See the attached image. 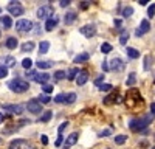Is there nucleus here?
Instances as JSON below:
<instances>
[{
	"mask_svg": "<svg viewBox=\"0 0 155 149\" xmlns=\"http://www.w3.org/2000/svg\"><path fill=\"white\" fill-rule=\"evenodd\" d=\"M126 140H127V137H126V135H116L113 141H115L116 144H124Z\"/></svg>",
	"mask_w": 155,
	"mask_h": 149,
	"instance_id": "c85d7f7f",
	"label": "nucleus"
},
{
	"mask_svg": "<svg viewBox=\"0 0 155 149\" xmlns=\"http://www.w3.org/2000/svg\"><path fill=\"white\" fill-rule=\"evenodd\" d=\"M65 149H68V147H65Z\"/></svg>",
	"mask_w": 155,
	"mask_h": 149,
	"instance_id": "e2e57ef3",
	"label": "nucleus"
},
{
	"mask_svg": "<svg viewBox=\"0 0 155 149\" xmlns=\"http://www.w3.org/2000/svg\"><path fill=\"white\" fill-rule=\"evenodd\" d=\"M65 99H67V95H65V93H59V95L54 96V103H58V104H64V103H65Z\"/></svg>",
	"mask_w": 155,
	"mask_h": 149,
	"instance_id": "b1692460",
	"label": "nucleus"
},
{
	"mask_svg": "<svg viewBox=\"0 0 155 149\" xmlns=\"http://www.w3.org/2000/svg\"><path fill=\"white\" fill-rule=\"evenodd\" d=\"M50 101H51V99H50L48 95H39V103H41V104H48Z\"/></svg>",
	"mask_w": 155,
	"mask_h": 149,
	"instance_id": "f704fd0d",
	"label": "nucleus"
},
{
	"mask_svg": "<svg viewBox=\"0 0 155 149\" xmlns=\"http://www.w3.org/2000/svg\"><path fill=\"white\" fill-rule=\"evenodd\" d=\"M0 34H2V31H0Z\"/></svg>",
	"mask_w": 155,
	"mask_h": 149,
	"instance_id": "680f3d73",
	"label": "nucleus"
},
{
	"mask_svg": "<svg viewBox=\"0 0 155 149\" xmlns=\"http://www.w3.org/2000/svg\"><path fill=\"white\" fill-rule=\"evenodd\" d=\"M0 23L3 25V28H11L12 27V20L9 16H2L0 17Z\"/></svg>",
	"mask_w": 155,
	"mask_h": 149,
	"instance_id": "a211bd4d",
	"label": "nucleus"
},
{
	"mask_svg": "<svg viewBox=\"0 0 155 149\" xmlns=\"http://www.w3.org/2000/svg\"><path fill=\"white\" fill-rule=\"evenodd\" d=\"M0 12H2V8H0Z\"/></svg>",
	"mask_w": 155,
	"mask_h": 149,
	"instance_id": "bf43d9fd",
	"label": "nucleus"
},
{
	"mask_svg": "<svg viewBox=\"0 0 155 149\" xmlns=\"http://www.w3.org/2000/svg\"><path fill=\"white\" fill-rule=\"evenodd\" d=\"M76 101V93H68L67 99H65V104H73Z\"/></svg>",
	"mask_w": 155,
	"mask_h": 149,
	"instance_id": "c9c22d12",
	"label": "nucleus"
},
{
	"mask_svg": "<svg viewBox=\"0 0 155 149\" xmlns=\"http://www.w3.org/2000/svg\"><path fill=\"white\" fill-rule=\"evenodd\" d=\"M78 138H79L78 132H73V134H70V135L67 137L65 144H67V146H73V144H76V143H78Z\"/></svg>",
	"mask_w": 155,
	"mask_h": 149,
	"instance_id": "2eb2a0df",
	"label": "nucleus"
},
{
	"mask_svg": "<svg viewBox=\"0 0 155 149\" xmlns=\"http://www.w3.org/2000/svg\"><path fill=\"white\" fill-rule=\"evenodd\" d=\"M53 90H54V87L51 85V84H45V85H44V92H45L47 95H48V93H51Z\"/></svg>",
	"mask_w": 155,
	"mask_h": 149,
	"instance_id": "79ce46f5",
	"label": "nucleus"
},
{
	"mask_svg": "<svg viewBox=\"0 0 155 149\" xmlns=\"http://www.w3.org/2000/svg\"><path fill=\"white\" fill-rule=\"evenodd\" d=\"M102 70H104V71H109V70H110V67H109V62H107V61L102 62Z\"/></svg>",
	"mask_w": 155,
	"mask_h": 149,
	"instance_id": "09e8293b",
	"label": "nucleus"
},
{
	"mask_svg": "<svg viewBox=\"0 0 155 149\" xmlns=\"http://www.w3.org/2000/svg\"><path fill=\"white\" fill-rule=\"evenodd\" d=\"M132 14H134V8L132 6H126L123 9V16L124 17H129V16H132Z\"/></svg>",
	"mask_w": 155,
	"mask_h": 149,
	"instance_id": "72a5a7b5",
	"label": "nucleus"
},
{
	"mask_svg": "<svg viewBox=\"0 0 155 149\" xmlns=\"http://www.w3.org/2000/svg\"><path fill=\"white\" fill-rule=\"evenodd\" d=\"M71 2H70V0H61V2H59V5L62 6V8H65V6H68Z\"/></svg>",
	"mask_w": 155,
	"mask_h": 149,
	"instance_id": "de8ad7c7",
	"label": "nucleus"
},
{
	"mask_svg": "<svg viewBox=\"0 0 155 149\" xmlns=\"http://www.w3.org/2000/svg\"><path fill=\"white\" fill-rule=\"evenodd\" d=\"M112 89H113L112 84H102V85L99 87V90H101V92H110Z\"/></svg>",
	"mask_w": 155,
	"mask_h": 149,
	"instance_id": "ea45409f",
	"label": "nucleus"
},
{
	"mask_svg": "<svg viewBox=\"0 0 155 149\" xmlns=\"http://www.w3.org/2000/svg\"><path fill=\"white\" fill-rule=\"evenodd\" d=\"M150 114H152V115L155 117V101H153V103L150 104Z\"/></svg>",
	"mask_w": 155,
	"mask_h": 149,
	"instance_id": "864d4df0",
	"label": "nucleus"
},
{
	"mask_svg": "<svg viewBox=\"0 0 155 149\" xmlns=\"http://www.w3.org/2000/svg\"><path fill=\"white\" fill-rule=\"evenodd\" d=\"M20 144H22V140H12L9 144V149H20Z\"/></svg>",
	"mask_w": 155,
	"mask_h": 149,
	"instance_id": "e433bc0d",
	"label": "nucleus"
},
{
	"mask_svg": "<svg viewBox=\"0 0 155 149\" xmlns=\"http://www.w3.org/2000/svg\"><path fill=\"white\" fill-rule=\"evenodd\" d=\"M153 137H155V135H153Z\"/></svg>",
	"mask_w": 155,
	"mask_h": 149,
	"instance_id": "0e129e2a",
	"label": "nucleus"
},
{
	"mask_svg": "<svg viewBox=\"0 0 155 149\" xmlns=\"http://www.w3.org/2000/svg\"><path fill=\"white\" fill-rule=\"evenodd\" d=\"M115 25H116V27H121V20L116 19V20H115Z\"/></svg>",
	"mask_w": 155,
	"mask_h": 149,
	"instance_id": "6e6d98bb",
	"label": "nucleus"
},
{
	"mask_svg": "<svg viewBox=\"0 0 155 149\" xmlns=\"http://www.w3.org/2000/svg\"><path fill=\"white\" fill-rule=\"evenodd\" d=\"M17 45H19V42H17L16 37H8V39H6V47H8L9 50H14Z\"/></svg>",
	"mask_w": 155,
	"mask_h": 149,
	"instance_id": "412c9836",
	"label": "nucleus"
},
{
	"mask_svg": "<svg viewBox=\"0 0 155 149\" xmlns=\"http://www.w3.org/2000/svg\"><path fill=\"white\" fill-rule=\"evenodd\" d=\"M41 140H42V144H48V137L47 135H42Z\"/></svg>",
	"mask_w": 155,
	"mask_h": 149,
	"instance_id": "3c124183",
	"label": "nucleus"
},
{
	"mask_svg": "<svg viewBox=\"0 0 155 149\" xmlns=\"http://www.w3.org/2000/svg\"><path fill=\"white\" fill-rule=\"evenodd\" d=\"M87 81H88V73L87 71H79V74H78V78H76L78 85H84Z\"/></svg>",
	"mask_w": 155,
	"mask_h": 149,
	"instance_id": "4468645a",
	"label": "nucleus"
},
{
	"mask_svg": "<svg viewBox=\"0 0 155 149\" xmlns=\"http://www.w3.org/2000/svg\"><path fill=\"white\" fill-rule=\"evenodd\" d=\"M54 78H56L58 81L64 79V78H65V71H64V70H58V71H54Z\"/></svg>",
	"mask_w": 155,
	"mask_h": 149,
	"instance_id": "58836bf2",
	"label": "nucleus"
},
{
	"mask_svg": "<svg viewBox=\"0 0 155 149\" xmlns=\"http://www.w3.org/2000/svg\"><path fill=\"white\" fill-rule=\"evenodd\" d=\"M153 118H155V117H153L152 114H149V115H146V117H141V118H132L130 121H129V127H130L134 132L144 131L149 124H150V121H152Z\"/></svg>",
	"mask_w": 155,
	"mask_h": 149,
	"instance_id": "f257e3e1",
	"label": "nucleus"
},
{
	"mask_svg": "<svg viewBox=\"0 0 155 149\" xmlns=\"http://www.w3.org/2000/svg\"><path fill=\"white\" fill-rule=\"evenodd\" d=\"M22 67L27 68V70H30V68L33 67V61H31L30 58H25V59L22 61Z\"/></svg>",
	"mask_w": 155,
	"mask_h": 149,
	"instance_id": "cd10ccee",
	"label": "nucleus"
},
{
	"mask_svg": "<svg viewBox=\"0 0 155 149\" xmlns=\"http://www.w3.org/2000/svg\"><path fill=\"white\" fill-rule=\"evenodd\" d=\"M112 134V129H106V131H102L101 134H99V137H109Z\"/></svg>",
	"mask_w": 155,
	"mask_h": 149,
	"instance_id": "49530a36",
	"label": "nucleus"
},
{
	"mask_svg": "<svg viewBox=\"0 0 155 149\" xmlns=\"http://www.w3.org/2000/svg\"><path fill=\"white\" fill-rule=\"evenodd\" d=\"M150 64H152V56L150 55H146L144 56V70H149L150 68Z\"/></svg>",
	"mask_w": 155,
	"mask_h": 149,
	"instance_id": "473e14b6",
	"label": "nucleus"
},
{
	"mask_svg": "<svg viewBox=\"0 0 155 149\" xmlns=\"http://www.w3.org/2000/svg\"><path fill=\"white\" fill-rule=\"evenodd\" d=\"M37 17L39 19H51V17H54V9L51 5H44L37 9Z\"/></svg>",
	"mask_w": 155,
	"mask_h": 149,
	"instance_id": "20e7f679",
	"label": "nucleus"
},
{
	"mask_svg": "<svg viewBox=\"0 0 155 149\" xmlns=\"http://www.w3.org/2000/svg\"><path fill=\"white\" fill-rule=\"evenodd\" d=\"M126 53H127V56L130 58V59H138L140 58V51H138V50H135V48H132V47H127Z\"/></svg>",
	"mask_w": 155,
	"mask_h": 149,
	"instance_id": "dca6fc26",
	"label": "nucleus"
},
{
	"mask_svg": "<svg viewBox=\"0 0 155 149\" xmlns=\"http://www.w3.org/2000/svg\"><path fill=\"white\" fill-rule=\"evenodd\" d=\"M3 109H5L6 112H11V114H14V115H22V114H23V110H25V107L20 106V104H5Z\"/></svg>",
	"mask_w": 155,
	"mask_h": 149,
	"instance_id": "9d476101",
	"label": "nucleus"
},
{
	"mask_svg": "<svg viewBox=\"0 0 155 149\" xmlns=\"http://www.w3.org/2000/svg\"><path fill=\"white\" fill-rule=\"evenodd\" d=\"M88 5H90L88 2H81V9H87V8H88Z\"/></svg>",
	"mask_w": 155,
	"mask_h": 149,
	"instance_id": "603ef678",
	"label": "nucleus"
},
{
	"mask_svg": "<svg viewBox=\"0 0 155 149\" xmlns=\"http://www.w3.org/2000/svg\"><path fill=\"white\" fill-rule=\"evenodd\" d=\"M153 14H155V3H152L149 6V9H147V16L149 17H153Z\"/></svg>",
	"mask_w": 155,
	"mask_h": 149,
	"instance_id": "c03bdc74",
	"label": "nucleus"
},
{
	"mask_svg": "<svg viewBox=\"0 0 155 149\" xmlns=\"http://www.w3.org/2000/svg\"><path fill=\"white\" fill-rule=\"evenodd\" d=\"M137 82V74L135 73H130V74H129V78H127V81H126V84L127 85H134Z\"/></svg>",
	"mask_w": 155,
	"mask_h": 149,
	"instance_id": "2f4dec72",
	"label": "nucleus"
},
{
	"mask_svg": "<svg viewBox=\"0 0 155 149\" xmlns=\"http://www.w3.org/2000/svg\"><path fill=\"white\" fill-rule=\"evenodd\" d=\"M101 51L104 53V55L110 53V51H112V45H110V44H107V42H104V44L101 45Z\"/></svg>",
	"mask_w": 155,
	"mask_h": 149,
	"instance_id": "c756f323",
	"label": "nucleus"
},
{
	"mask_svg": "<svg viewBox=\"0 0 155 149\" xmlns=\"http://www.w3.org/2000/svg\"><path fill=\"white\" fill-rule=\"evenodd\" d=\"M27 76H28V78H33L36 82L42 84V85H45V84L50 81V78H51L48 73H36V71H30V73H27Z\"/></svg>",
	"mask_w": 155,
	"mask_h": 149,
	"instance_id": "39448f33",
	"label": "nucleus"
},
{
	"mask_svg": "<svg viewBox=\"0 0 155 149\" xmlns=\"http://www.w3.org/2000/svg\"><path fill=\"white\" fill-rule=\"evenodd\" d=\"M138 3H140V5H143V6H144V5H147L149 2H147V0H140V2H138Z\"/></svg>",
	"mask_w": 155,
	"mask_h": 149,
	"instance_id": "5fc2aeb1",
	"label": "nucleus"
},
{
	"mask_svg": "<svg viewBox=\"0 0 155 149\" xmlns=\"http://www.w3.org/2000/svg\"><path fill=\"white\" fill-rule=\"evenodd\" d=\"M79 31L85 36V37H93L96 34V28L95 25H84L82 28H79Z\"/></svg>",
	"mask_w": 155,
	"mask_h": 149,
	"instance_id": "f8f14e48",
	"label": "nucleus"
},
{
	"mask_svg": "<svg viewBox=\"0 0 155 149\" xmlns=\"http://www.w3.org/2000/svg\"><path fill=\"white\" fill-rule=\"evenodd\" d=\"M16 64H17L16 58H12V56H6L5 58V67H16Z\"/></svg>",
	"mask_w": 155,
	"mask_h": 149,
	"instance_id": "4be33fe9",
	"label": "nucleus"
},
{
	"mask_svg": "<svg viewBox=\"0 0 155 149\" xmlns=\"http://www.w3.org/2000/svg\"><path fill=\"white\" fill-rule=\"evenodd\" d=\"M33 28V22L28 20V19H20L16 22V30L20 31V33H27V31H31Z\"/></svg>",
	"mask_w": 155,
	"mask_h": 149,
	"instance_id": "423d86ee",
	"label": "nucleus"
},
{
	"mask_svg": "<svg viewBox=\"0 0 155 149\" xmlns=\"http://www.w3.org/2000/svg\"><path fill=\"white\" fill-rule=\"evenodd\" d=\"M62 140H64V138H62V135H58V140H56L54 144H56V146H61V144H62Z\"/></svg>",
	"mask_w": 155,
	"mask_h": 149,
	"instance_id": "8fccbe9b",
	"label": "nucleus"
},
{
	"mask_svg": "<svg viewBox=\"0 0 155 149\" xmlns=\"http://www.w3.org/2000/svg\"><path fill=\"white\" fill-rule=\"evenodd\" d=\"M48 48H50V42L48 41H42L41 44H39V53L41 55L48 53Z\"/></svg>",
	"mask_w": 155,
	"mask_h": 149,
	"instance_id": "6ab92c4d",
	"label": "nucleus"
},
{
	"mask_svg": "<svg viewBox=\"0 0 155 149\" xmlns=\"http://www.w3.org/2000/svg\"><path fill=\"white\" fill-rule=\"evenodd\" d=\"M104 78H106L104 74H99V76L95 79V85H99V87H101V85H102V81H104Z\"/></svg>",
	"mask_w": 155,
	"mask_h": 149,
	"instance_id": "37998d69",
	"label": "nucleus"
},
{
	"mask_svg": "<svg viewBox=\"0 0 155 149\" xmlns=\"http://www.w3.org/2000/svg\"><path fill=\"white\" fill-rule=\"evenodd\" d=\"M2 141H3V140H2V138H0V144H2Z\"/></svg>",
	"mask_w": 155,
	"mask_h": 149,
	"instance_id": "13d9d810",
	"label": "nucleus"
},
{
	"mask_svg": "<svg viewBox=\"0 0 155 149\" xmlns=\"http://www.w3.org/2000/svg\"><path fill=\"white\" fill-rule=\"evenodd\" d=\"M135 103L141 104V96H140V92L137 89H130L126 95V104H129V107H134Z\"/></svg>",
	"mask_w": 155,
	"mask_h": 149,
	"instance_id": "7ed1b4c3",
	"label": "nucleus"
},
{
	"mask_svg": "<svg viewBox=\"0 0 155 149\" xmlns=\"http://www.w3.org/2000/svg\"><path fill=\"white\" fill-rule=\"evenodd\" d=\"M58 22H59V19L54 16V17H51V19H48L47 22H45V30L47 31H53L56 27H58Z\"/></svg>",
	"mask_w": 155,
	"mask_h": 149,
	"instance_id": "ddd939ff",
	"label": "nucleus"
},
{
	"mask_svg": "<svg viewBox=\"0 0 155 149\" xmlns=\"http://www.w3.org/2000/svg\"><path fill=\"white\" fill-rule=\"evenodd\" d=\"M8 87L12 90V92H16V93H25V92H28L30 90V82L28 81H25V79H12L8 82Z\"/></svg>",
	"mask_w": 155,
	"mask_h": 149,
	"instance_id": "f03ea898",
	"label": "nucleus"
},
{
	"mask_svg": "<svg viewBox=\"0 0 155 149\" xmlns=\"http://www.w3.org/2000/svg\"><path fill=\"white\" fill-rule=\"evenodd\" d=\"M67 126H68V123H67V121L61 124V126H59V129H58V132H59V135H62V132H64V129H65Z\"/></svg>",
	"mask_w": 155,
	"mask_h": 149,
	"instance_id": "a18cd8bd",
	"label": "nucleus"
},
{
	"mask_svg": "<svg viewBox=\"0 0 155 149\" xmlns=\"http://www.w3.org/2000/svg\"><path fill=\"white\" fill-rule=\"evenodd\" d=\"M88 58H90V53H81V55H78V56L74 58V64L85 62V61H88Z\"/></svg>",
	"mask_w": 155,
	"mask_h": 149,
	"instance_id": "aec40b11",
	"label": "nucleus"
},
{
	"mask_svg": "<svg viewBox=\"0 0 155 149\" xmlns=\"http://www.w3.org/2000/svg\"><path fill=\"white\" fill-rule=\"evenodd\" d=\"M127 41H129V31L121 30V36H120V42H121V45H126Z\"/></svg>",
	"mask_w": 155,
	"mask_h": 149,
	"instance_id": "5701e85b",
	"label": "nucleus"
},
{
	"mask_svg": "<svg viewBox=\"0 0 155 149\" xmlns=\"http://www.w3.org/2000/svg\"><path fill=\"white\" fill-rule=\"evenodd\" d=\"M78 74H79V73H78V68L73 67V68H70V71H68V74H67V78H68L70 81H73V79L78 78Z\"/></svg>",
	"mask_w": 155,
	"mask_h": 149,
	"instance_id": "393cba45",
	"label": "nucleus"
},
{
	"mask_svg": "<svg viewBox=\"0 0 155 149\" xmlns=\"http://www.w3.org/2000/svg\"><path fill=\"white\" fill-rule=\"evenodd\" d=\"M76 12H73V11H70V12H67L65 14V17H64V22H65V25H70V23H73L74 20H76Z\"/></svg>",
	"mask_w": 155,
	"mask_h": 149,
	"instance_id": "f3484780",
	"label": "nucleus"
},
{
	"mask_svg": "<svg viewBox=\"0 0 155 149\" xmlns=\"http://www.w3.org/2000/svg\"><path fill=\"white\" fill-rule=\"evenodd\" d=\"M33 48H34V44H33V42H25V44L22 45V51H23V53L33 51Z\"/></svg>",
	"mask_w": 155,
	"mask_h": 149,
	"instance_id": "bb28decb",
	"label": "nucleus"
},
{
	"mask_svg": "<svg viewBox=\"0 0 155 149\" xmlns=\"http://www.w3.org/2000/svg\"><path fill=\"white\" fill-rule=\"evenodd\" d=\"M109 67H110V70H113V71H121V70H124V62H123L120 58H113V59L109 62Z\"/></svg>",
	"mask_w": 155,
	"mask_h": 149,
	"instance_id": "9b49d317",
	"label": "nucleus"
},
{
	"mask_svg": "<svg viewBox=\"0 0 155 149\" xmlns=\"http://www.w3.org/2000/svg\"><path fill=\"white\" fill-rule=\"evenodd\" d=\"M27 109H28V112L37 115V114H41V112H42V104L39 103L37 99H30L28 104H27Z\"/></svg>",
	"mask_w": 155,
	"mask_h": 149,
	"instance_id": "6e6552de",
	"label": "nucleus"
},
{
	"mask_svg": "<svg viewBox=\"0 0 155 149\" xmlns=\"http://www.w3.org/2000/svg\"><path fill=\"white\" fill-rule=\"evenodd\" d=\"M149 30H150V23H149V20H147V19H143V20H141V23H140V27L137 28L135 34H137L138 37H141L143 34L149 33Z\"/></svg>",
	"mask_w": 155,
	"mask_h": 149,
	"instance_id": "1a4fd4ad",
	"label": "nucleus"
},
{
	"mask_svg": "<svg viewBox=\"0 0 155 149\" xmlns=\"http://www.w3.org/2000/svg\"><path fill=\"white\" fill-rule=\"evenodd\" d=\"M23 6H20L19 5V2H9V5H8V12L11 16H22L23 14Z\"/></svg>",
	"mask_w": 155,
	"mask_h": 149,
	"instance_id": "0eeeda50",
	"label": "nucleus"
},
{
	"mask_svg": "<svg viewBox=\"0 0 155 149\" xmlns=\"http://www.w3.org/2000/svg\"><path fill=\"white\" fill-rule=\"evenodd\" d=\"M51 117H53V112H51V110H47L45 114H44V115L41 117V121L47 123V121H50V120H51Z\"/></svg>",
	"mask_w": 155,
	"mask_h": 149,
	"instance_id": "7c9ffc66",
	"label": "nucleus"
},
{
	"mask_svg": "<svg viewBox=\"0 0 155 149\" xmlns=\"http://www.w3.org/2000/svg\"><path fill=\"white\" fill-rule=\"evenodd\" d=\"M8 76V67L5 65H0V79H3Z\"/></svg>",
	"mask_w": 155,
	"mask_h": 149,
	"instance_id": "4c0bfd02",
	"label": "nucleus"
},
{
	"mask_svg": "<svg viewBox=\"0 0 155 149\" xmlns=\"http://www.w3.org/2000/svg\"><path fill=\"white\" fill-rule=\"evenodd\" d=\"M36 65H37L39 68H42V70H45V68H50L51 65H53V62H50V61H48V62H45V61H39V62H37Z\"/></svg>",
	"mask_w": 155,
	"mask_h": 149,
	"instance_id": "a878e982",
	"label": "nucleus"
},
{
	"mask_svg": "<svg viewBox=\"0 0 155 149\" xmlns=\"http://www.w3.org/2000/svg\"><path fill=\"white\" fill-rule=\"evenodd\" d=\"M116 99V93H112V95H109L106 99H104V103L106 104H112V101H115Z\"/></svg>",
	"mask_w": 155,
	"mask_h": 149,
	"instance_id": "a19ab883",
	"label": "nucleus"
},
{
	"mask_svg": "<svg viewBox=\"0 0 155 149\" xmlns=\"http://www.w3.org/2000/svg\"><path fill=\"white\" fill-rule=\"evenodd\" d=\"M3 120H5V115H3V114H2V112H0V123H2V121H3Z\"/></svg>",
	"mask_w": 155,
	"mask_h": 149,
	"instance_id": "4d7b16f0",
	"label": "nucleus"
},
{
	"mask_svg": "<svg viewBox=\"0 0 155 149\" xmlns=\"http://www.w3.org/2000/svg\"><path fill=\"white\" fill-rule=\"evenodd\" d=\"M153 82H155V78H153Z\"/></svg>",
	"mask_w": 155,
	"mask_h": 149,
	"instance_id": "052dcab7",
	"label": "nucleus"
}]
</instances>
